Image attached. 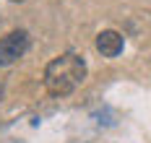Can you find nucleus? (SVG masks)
Segmentation results:
<instances>
[{
    "label": "nucleus",
    "instance_id": "f257e3e1",
    "mask_svg": "<svg viewBox=\"0 0 151 143\" xmlns=\"http://www.w3.org/2000/svg\"><path fill=\"white\" fill-rule=\"evenodd\" d=\"M86 78V63L73 52H65L55 57L45 68V86L52 96H68L76 86H81Z\"/></svg>",
    "mask_w": 151,
    "mask_h": 143
},
{
    "label": "nucleus",
    "instance_id": "39448f33",
    "mask_svg": "<svg viewBox=\"0 0 151 143\" xmlns=\"http://www.w3.org/2000/svg\"><path fill=\"white\" fill-rule=\"evenodd\" d=\"M13 3H24V0H13Z\"/></svg>",
    "mask_w": 151,
    "mask_h": 143
},
{
    "label": "nucleus",
    "instance_id": "7ed1b4c3",
    "mask_svg": "<svg viewBox=\"0 0 151 143\" xmlns=\"http://www.w3.org/2000/svg\"><path fill=\"white\" fill-rule=\"evenodd\" d=\"M125 47V39H122L120 31H112V29H107V31H99L96 36V49L104 55V57H117Z\"/></svg>",
    "mask_w": 151,
    "mask_h": 143
},
{
    "label": "nucleus",
    "instance_id": "f03ea898",
    "mask_svg": "<svg viewBox=\"0 0 151 143\" xmlns=\"http://www.w3.org/2000/svg\"><path fill=\"white\" fill-rule=\"evenodd\" d=\"M26 49H29V34L24 31V29L5 34V36L0 39V65L16 63Z\"/></svg>",
    "mask_w": 151,
    "mask_h": 143
},
{
    "label": "nucleus",
    "instance_id": "20e7f679",
    "mask_svg": "<svg viewBox=\"0 0 151 143\" xmlns=\"http://www.w3.org/2000/svg\"><path fill=\"white\" fill-rule=\"evenodd\" d=\"M0 99H3V83H0Z\"/></svg>",
    "mask_w": 151,
    "mask_h": 143
}]
</instances>
